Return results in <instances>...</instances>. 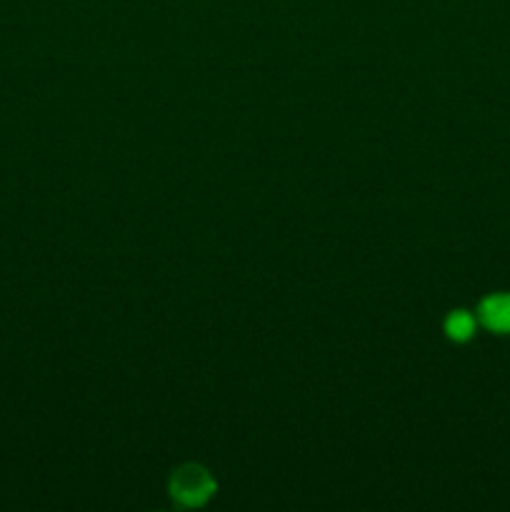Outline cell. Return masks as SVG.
Returning <instances> with one entry per match:
<instances>
[{
  "label": "cell",
  "instance_id": "2",
  "mask_svg": "<svg viewBox=\"0 0 510 512\" xmlns=\"http://www.w3.org/2000/svg\"><path fill=\"white\" fill-rule=\"evenodd\" d=\"M478 320L488 330L500 335L510 333V295L498 293L485 298L483 303L478 305Z\"/></svg>",
  "mask_w": 510,
  "mask_h": 512
},
{
  "label": "cell",
  "instance_id": "3",
  "mask_svg": "<svg viewBox=\"0 0 510 512\" xmlns=\"http://www.w3.org/2000/svg\"><path fill=\"white\" fill-rule=\"evenodd\" d=\"M475 333V318L468 310H453L445 320V335L455 343H465V340L473 338Z\"/></svg>",
  "mask_w": 510,
  "mask_h": 512
},
{
  "label": "cell",
  "instance_id": "1",
  "mask_svg": "<svg viewBox=\"0 0 510 512\" xmlns=\"http://www.w3.org/2000/svg\"><path fill=\"white\" fill-rule=\"evenodd\" d=\"M215 493V480L210 478L208 470L203 465H180L173 475H170V495L178 500L185 508H200L208 503Z\"/></svg>",
  "mask_w": 510,
  "mask_h": 512
}]
</instances>
